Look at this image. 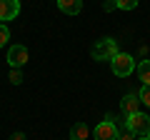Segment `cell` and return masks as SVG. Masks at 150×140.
Segmentation results:
<instances>
[{
	"mask_svg": "<svg viewBox=\"0 0 150 140\" xmlns=\"http://www.w3.org/2000/svg\"><path fill=\"white\" fill-rule=\"evenodd\" d=\"M118 53H120V50H118V43H115L112 38H103V40H98V43L93 45V50H90L93 60H112Z\"/></svg>",
	"mask_w": 150,
	"mask_h": 140,
	"instance_id": "6da1fadb",
	"label": "cell"
},
{
	"mask_svg": "<svg viewBox=\"0 0 150 140\" xmlns=\"http://www.w3.org/2000/svg\"><path fill=\"white\" fill-rule=\"evenodd\" d=\"M110 65H112V73H115L118 78H128L130 73L135 70V58L128 55V53H118L115 58L110 60Z\"/></svg>",
	"mask_w": 150,
	"mask_h": 140,
	"instance_id": "7a4b0ae2",
	"label": "cell"
},
{
	"mask_svg": "<svg viewBox=\"0 0 150 140\" xmlns=\"http://www.w3.org/2000/svg\"><path fill=\"white\" fill-rule=\"evenodd\" d=\"M128 130H130V133H135L138 138L148 135V130H150V118L143 113V110L135 113V115H130V118H128Z\"/></svg>",
	"mask_w": 150,
	"mask_h": 140,
	"instance_id": "3957f363",
	"label": "cell"
},
{
	"mask_svg": "<svg viewBox=\"0 0 150 140\" xmlns=\"http://www.w3.org/2000/svg\"><path fill=\"white\" fill-rule=\"evenodd\" d=\"M93 135H95V140H118V128H115V123L112 120H103V123L95 125V130H93Z\"/></svg>",
	"mask_w": 150,
	"mask_h": 140,
	"instance_id": "277c9868",
	"label": "cell"
},
{
	"mask_svg": "<svg viewBox=\"0 0 150 140\" xmlns=\"http://www.w3.org/2000/svg\"><path fill=\"white\" fill-rule=\"evenodd\" d=\"M8 63H10V68H18V70H20L23 65L28 63V50H25V45H10V48H8Z\"/></svg>",
	"mask_w": 150,
	"mask_h": 140,
	"instance_id": "5b68a950",
	"label": "cell"
},
{
	"mask_svg": "<svg viewBox=\"0 0 150 140\" xmlns=\"http://www.w3.org/2000/svg\"><path fill=\"white\" fill-rule=\"evenodd\" d=\"M140 95L138 93H128V95L120 100V110H123V115L125 118H130V115H135V113H140Z\"/></svg>",
	"mask_w": 150,
	"mask_h": 140,
	"instance_id": "8992f818",
	"label": "cell"
},
{
	"mask_svg": "<svg viewBox=\"0 0 150 140\" xmlns=\"http://www.w3.org/2000/svg\"><path fill=\"white\" fill-rule=\"evenodd\" d=\"M20 13V0H0V20H13Z\"/></svg>",
	"mask_w": 150,
	"mask_h": 140,
	"instance_id": "52a82bcc",
	"label": "cell"
},
{
	"mask_svg": "<svg viewBox=\"0 0 150 140\" xmlns=\"http://www.w3.org/2000/svg\"><path fill=\"white\" fill-rule=\"evenodd\" d=\"M58 8L65 13V15H80L83 0H58Z\"/></svg>",
	"mask_w": 150,
	"mask_h": 140,
	"instance_id": "ba28073f",
	"label": "cell"
},
{
	"mask_svg": "<svg viewBox=\"0 0 150 140\" xmlns=\"http://www.w3.org/2000/svg\"><path fill=\"white\" fill-rule=\"evenodd\" d=\"M70 135H73V140H88L90 130H88V125H85V123H78V125H73Z\"/></svg>",
	"mask_w": 150,
	"mask_h": 140,
	"instance_id": "9c48e42d",
	"label": "cell"
},
{
	"mask_svg": "<svg viewBox=\"0 0 150 140\" xmlns=\"http://www.w3.org/2000/svg\"><path fill=\"white\" fill-rule=\"evenodd\" d=\"M138 75H140V80H143V85H150V60H140Z\"/></svg>",
	"mask_w": 150,
	"mask_h": 140,
	"instance_id": "30bf717a",
	"label": "cell"
},
{
	"mask_svg": "<svg viewBox=\"0 0 150 140\" xmlns=\"http://www.w3.org/2000/svg\"><path fill=\"white\" fill-rule=\"evenodd\" d=\"M118 10H135L138 8V0H115Z\"/></svg>",
	"mask_w": 150,
	"mask_h": 140,
	"instance_id": "8fae6325",
	"label": "cell"
},
{
	"mask_svg": "<svg viewBox=\"0 0 150 140\" xmlns=\"http://www.w3.org/2000/svg\"><path fill=\"white\" fill-rule=\"evenodd\" d=\"M138 95H140V103H143L145 108H150V85H143Z\"/></svg>",
	"mask_w": 150,
	"mask_h": 140,
	"instance_id": "7c38bea8",
	"label": "cell"
},
{
	"mask_svg": "<svg viewBox=\"0 0 150 140\" xmlns=\"http://www.w3.org/2000/svg\"><path fill=\"white\" fill-rule=\"evenodd\" d=\"M8 40H10V30H8L5 23H0V48H5Z\"/></svg>",
	"mask_w": 150,
	"mask_h": 140,
	"instance_id": "4fadbf2b",
	"label": "cell"
},
{
	"mask_svg": "<svg viewBox=\"0 0 150 140\" xmlns=\"http://www.w3.org/2000/svg\"><path fill=\"white\" fill-rule=\"evenodd\" d=\"M10 83H13V85H20V83H23V73H20L18 68L10 70Z\"/></svg>",
	"mask_w": 150,
	"mask_h": 140,
	"instance_id": "5bb4252c",
	"label": "cell"
},
{
	"mask_svg": "<svg viewBox=\"0 0 150 140\" xmlns=\"http://www.w3.org/2000/svg\"><path fill=\"white\" fill-rule=\"evenodd\" d=\"M103 10H105V13H112V10H118L115 0H105V3H103Z\"/></svg>",
	"mask_w": 150,
	"mask_h": 140,
	"instance_id": "9a60e30c",
	"label": "cell"
},
{
	"mask_svg": "<svg viewBox=\"0 0 150 140\" xmlns=\"http://www.w3.org/2000/svg\"><path fill=\"white\" fill-rule=\"evenodd\" d=\"M118 140H138V135L130 133V130H125V133H120V135H118Z\"/></svg>",
	"mask_w": 150,
	"mask_h": 140,
	"instance_id": "2e32d148",
	"label": "cell"
},
{
	"mask_svg": "<svg viewBox=\"0 0 150 140\" xmlns=\"http://www.w3.org/2000/svg\"><path fill=\"white\" fill-rule=\"evenodd\" d=\"M10 140H25V135H23V133H15V135L10 138Z\"/></svg>",
	"mask_w": 150,
	"mask_h": 140,
	"instance_id": "e0dca14e",
	"label": "cell"
},
{
	"mask_svg": "<svg viewBox=\"0 0 150 140\" xmlns=\"http://www.w3.org/2000/svg\"><path fill=\"white\" fill-rule=\"evenodd\" d=\"M138 140H150V138H148V135H143V138H138Z\"/></svg>",
	"mask_w": 150,
	"mask_h": 140,
	"instance_id": "ac0fdd59",
	"label": "cell"
},
{
	"mask_svg": "<svg viewBox=\"0 0 150 140\" xmlns=\"http://www.w3.org/2000/svg\"><path fill=\"white\" fill-rule=\"evenodd\" d=\"M148 138H150V130H148Z\"/></svg>",
	"mask_w": 150,
	"mask_h": 140,
	"instance_id": "d6986e66",
	"label": "cell"
}]
</instances>
